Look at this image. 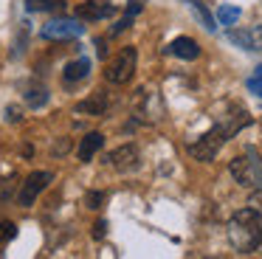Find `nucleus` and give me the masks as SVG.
I'll use <instances>...</instances> for the list:
<instances>
[{
  "label": "nucleus",
  "mask_w": 262,
  "mask_h": 259,
  "mask_svg": "<svg viewBox=\"0 0 262 259\" xmlns=\"http://www.w3.org/2000/svg\"><path fill=\"white\" fill-rule=\"evenodd\" d=\"M104 110H107V96H104L102 90L91 93L88 99H82L79 104H76V113H85V116H104Z\"/></svg>",
  "instance_id": "obj_11"
},
{
  "label": "nucleus",
  "mask_w": 262,
  "mask_h": 259,
  "mask_svg": "<svg viewBox=\"0 0 262 259\" xmlns=\"http://www.w3.org/2000/svg\"><path fill=\"white\" fill-rule=\"evenodd\" d=\"M102 144H104V135H102V133H88L85 138L79 141V149H76L79 161H82V163L93 161V155H96V152L102 149Z\"/></svg>",
  "instance_id": "obj_12"
},
{
  "label": "nucleus",
  "mask_w": 262,
  "mask_h": 259,
  "mask_svg": "<svg viewBox=\"0 0 262 259\" xmlns=\"http://www.w3.org/2000/svg\"><path fill=\"white\" fill-rule=\"evenodd\" d=\"M51 180H54L51 172H31L29 178H26L20 195H17V203H20V206H31V203L37 200V195L48 189V183H51Z\"/></svg>",
  "instance_id": "obj_6"
},
{
  "label": "nucleus",
  "mask_w": 262,
  "mask_h": 259,
  "mask_svg": "<svg viewBox=\"0 0 262 259\" xmlns=\"http://www.w3.org/2000/svg\"><path fill=\"white\" fill-rule=\"evenodd\" d=\"M254 79H259V82H262V65H259V68H256V71H254Z\"/></svg>",
  "instance_id": "obj_28"
},
{
  "label": "nucleus",
  "mask_w": 262,
  "mask_h": 259,
  "mask_svg": "<svg viewBox=\"0 0 262 259\" xmlns=\"http://www.w3.org/2000/svg\"><path fill=\"white\" fill-rule=\"evenodd\" d=\"M228 240L239 253H251L256 251L262 240V220L256 208H239L231 220H228Z\"/></svg>",
  "instance_id": "obj_1"
},
{
  "label": "nucleus",
  "mask_w": 262,
  "mask_h": 259,
  "mask_svg": "<svg viewBox=\"0 0 262 259\" xmlns=\"http://www.w3.org/2000/svg\"><path fill=\"white\" fill-rule=\"evenodd\" d=\"M88 73H91V59L79 56V59H74V62H68V65H65L62 79H65V84H74V82H82Z\"/></svg>",
  "instance_id": "obj_13"
},
{
  "label": "nucleus",
  "mask_w": 262,
  "mask_h": 259,
  "mask_svg": "<svg viewBox=\"0 0 262 259\" xmlns=\"http://www.w3.org/2000/svg\"><path fill=\"white\" fill-rule=\"evenodd\" d=\"M256 251H259V253H262V240H259V245H256Z\"/></svg>",
  "instance_id": "obj_29"
},
{
  "label": "nucleus",
  "mask_w": 262,
  "mask_h": 259,
  "mask_svg": "<svg viewBox=\"0 0 262 259\" xmlns=\"http://www.w3.org/2000/svg\"><path fill=\"white\" fill-rule=\"evenodd\" d=\"M138 161H141V155H138V149L133 144H124L107 155V163L116 172H133V169H138Z\"/></svg>",
  "instance_id": "obj_7"
},
{
  "label": "nucleus",
  "mask_w": 262,
  "mask_h": 259,
  "mask_svg": "<svg viewBox=\"0 0 262 259\" xmlns=\"http://www.w3.org/2000/svg\"><path fill=\"white\" fill-rule=\"evenodd\" d=\"M248 37H251V51H262V23L251 28Z\"/></svg>",
  "instance_id": "obj_20"
},
{
  "label": "nucleus",
  "mask_w": 262,
  "mask_h": 259,
  "mask_svg": "<svg viewBox=\"0 0 262 259\" xmlns=\"http://www.w3.org/2000/svg\"><path fill=\"white\" fill-rule=\"evenodd\" d=\"M239 20V9L237 6H220V9H217V23H220V26H234V23Z\"/></svg>",
  "instance_id": "obj_15"
},
{
  "label": "nucleus",
  "mask_w": 262,
  "mask_h": 259,
  "mask_svg": "<svg viewBox=\"0 0 262 259\" xmlns=\"http://www.w3.org/2000/svg\"><path fill=\"white\" fill-rule=\"evenodd\" d=\"M130 26H133V17L127 14L124 20H121V23H116V26H113V34H121V31H124V28H130Z\"/></svg>",
  "instance_id": "obj_25"
},
{
  "label": "nucleus",
  "mask_w": 262,
  "mask_h": 259,
  "mask_svg": "<svg viewBox=\"0 0 262 259\" xmlns=\"http://www.w3.org/2000/svg\"><path fill=\"white\" fill-rule=\"evenodd\" d=\"M104 234H107V223H104V220H99V223L93 225V236H96V240H102Z\"/></svg>",
  "instance_id": "obj_24"
},
{
  "label": "nucleus",
  "mask_w": 262,
  "mask_h": 259,
  "mask_svg": "<svg viewBox=\"0 0 262 259\" xmlns=\"http://www.w3.org/2000/svg\"><path fill=\"white\" fill-rule=\"evenodd\" d=\"M26 101H29L31 107H42L48 101V90L46 88H34V90H29L26 93Z\"/></svg>",
  "instance_id": "obj_17"
},
{
  "label": "nucleus",
  "mask_w": 262,
  "mask_h": 259,
  "mask_svg": "<svg viewBox=\"0 0 262 259\" xmlns=\"http://www.w3.org/2000/svg\"><path fill=\"white\" fill-rule=\"evenodd\" d=\"M85 203H88V208H99L104 203V191H88Z\"/></svg>",
  "instance_id": "obj_21"
},
{
  "label": "nucleus",
  "mask_w": 262,
  "mask_h": 259,
  "mask_svg": "<svg viewBox=\"0 0 262 259\" xmlns=\"http://www.w3.org/2000/svg\"><path fill=\"white\" fill-rule=\"evenodd\" d=\"M186 3H189V9H192V14L198 17L200 23H203V28H206V31H214V28H217V20L211 17V11L206 9V6L200 3V0H186Z\"/></svg>",
  "instance_id": "obj_14"
},
{
  "label": "nucleus",
  "mask_w": 262,
  "mask_h": 259,
  "mask_svg": "<svg viewBox=\"0 0 262 259\" xmlns=\"http://www.w3.org/2000/svg\"><path fill=\"white\" fill-rule=\"evenodd\" d=\"M223 141H226V133H223L220 124H217V127H211L209 133L200 135V138L189 146V155H192L194 161H214L220 146H223Z\"/></svg>",
  "instance_id": "obj_5"
},
{
  "label": "nucleus",
  "mask_w": 262,
  "mask_h": 259,
  "mask_svg": "<svg viewBox=\"0 0 262 259\" xmlns=\"http://www.w3.org/2000/svg\"><path fill=\"white\" fill-rule=\"evenodd\" d=\"M166 51H169L172 56H178V59H198V56H200V45L194 42L192 37H178V39H172Z\"/></svg>",
  "instance_id": "obj_10"
},
{
  "label": "nucleus",
  "mask_w": 262,
  "mask_h": 259,
  "mask_svg": "<svg viewBox=\"0 0 262 259\" xmlns=\"http://www.w3.org/2000/svg\"><path fill=\"white\" fill-rule=\"evenodd\" d=\"M85 34V26L71 17H57V20L46 23L40 31L42 39H54V42H65V39H79Z\"/></svg>",
  "instance_id": "obj_4"
},
{
  "label": "nucleus",
  "mask_w": 262,
  "mask_h": 259,
  "mask_svg": "<svg viewBox=\"0 0 262 259\" xmlns=\"http://www.w3.org/2000/svg\"><path fill=\"white\" fill-rule=\"evenodd\" d=\"M17 236V225L9 223V220H0V245H6Z\"/></svg>",
  "instance_id": "obj_18"
},
{
  "label": "nucleus",
  "mask_w": 262,
  "mask_h": 259,
  "mask_svg": "<svg viewBox=\"0 0 262 259\" xmlns=\"http://www.w3.org/2000/svg\"><path fill=\"white\" fill-rule=\"evenodd\" d=\"M138 11H141V0H130V6H127V14L136 17Z\"/></svg>",
  "instance_id": "obj_26"
},
{
  "label": "nucleus",
  "mask_w": 262,
  "mask_h": 259,
  "mask_svg": "<svg viewBox=\"0 0 262 259\" xmlns=\"http://www.w3.org/2000/svg\"><path fill=\"white\" fill-rule=\"evenodd\" d=\"M96 51H99V56H107V45H104V39H96Z\"/></svg>",
  "instance_id": "obj_27"
},
{
  "label": "nucleus",
  "mask_w": 262,
  "mask_h": 259,
  "mask_svg": "<svg viewBox=\"0 0 262 259\" xmlns=\"http://www.w3.org/2000/svg\"><path fill=\"white\" fill-rule=\"evenodd\" d=\"M65 0H29V11H62Z\"/></svg>",
  "instance_id": "obj_16"
},
{
  "label": "nucleus",
  "mask_w": 262,
  "mask_h": 259,
  "mask_svg": "<svg viewBox=\"0 0 262 259\" xmlns=\"http://www.w3.org/2000/svg\"><path fill=\"white\" fill-rule=\"evenodd\" d=\"M136 62H138V54L133 45H127V48H121L119 54L113 56V59L104 65V79H107L110 84H124L133 79V73H136Z\"/></svg>",
  "instance_id": "obj_2"
},
{
  "label": "nucleus",
  "mask_w": 262,
  "mask_h": 259,
  "mask_svg": "<svg viewBox=\"0 0 262 259\" xmlns=\"http://www.w3.org/2000/svg\"><path fill=\"white\" fill-rule=\"evenodd\" d=\"M228 169L239 186H262V161L256 158L254 149H248L245 155H237Z\"/></svg>",
  "instance_id": "obj_3"
},
{
  "label": "nucleus",
  "mask_w": 262,
  "mask_h": 259,
  "mask_svg": "<svg viewBox=\"0 0 262 259\" xmlns=\"http://www.w3.org/2000/svg\"><path fill=\"white\" fill-rule=\"evenodd\" d=\"M251 124V116H248V110L245 107H239V104H228V113L220 118V130L226 133V138H231V135H237L243 127H248Z\"/></svg>",
  "instance_id": "obj_8"
},
{
  "label": "nucleus",
  "mask_w": 262,
  "mask_h": 259,
  "mask_svg": "<svg viewBox=\"0 0 262 259\" xmlns=\"http://www.w3.org/2000/svg\"><path fill=\"white\" fill-rule=\"evenodd\" d=\"M228 39H231V42H237V45H243L245 51H251V37H248V31H228Z\"/></svg>",
  "instance_id": "obj_19"
},
{
  "label": "nucleus",
  "mask_w": 262,
  "mask_h": 259,
  "mask_svg": "<svg viewBox=\"0 0 262 259\" xmlns=\"http://www.w3.org/2000/svg\"><path fill=\"white\" fill-rule=\"evenodd\" d=\"M248 90H251L254 96H259V99H262V82H259V79L251 76V79H248Z\"/></svg>",
  "instance_id": "obj_23"
},
{
  "label": "nucleus",
  "mask_w": 262,
  "mask_h": 259,
  "mask_svg": "<svg viewBox=\"0 0 262 259\" xmlns=\"http://www.w3.org/2000/svg\"><path fill=\"white\" fill-rule=\"evenodd\" d=\"M116 9L104 0H88V3L76 6V17L79 20H104V17H113Z\"/></svg>",
  "instance_id": "obj_9"
},
{
  "label": "nucleus",
  "mask_w": 262,
  "mask_h": 259,
  "mask_svg": "<svg viewBox=\"0 0 262 259\" xmlns=\"http://www.w3.org/2000/svg\"><path fill=\"white\" fill-rule=\"evenodd\" d=\"M248 206H251V208H256V211L262 214V189H256L254 195L248 197Z\"/></svg>",
  "instance_id": "obj_22"
}]
</instances>
